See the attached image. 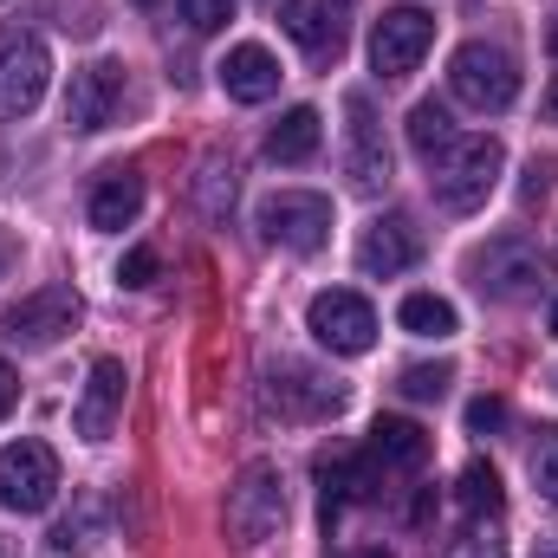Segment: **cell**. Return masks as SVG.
<instances>
[{
	"instance_id": "cell-7",
	"label": "cell",
	"mask_w": 558,
	"mask_h": 558,
	"mask_svg": "<svg viewBox=\"0 0 558 558\" xmlns=\"http://www.w3.org/2000/svg\"><path fill=\"white\" fill-rule=\"evenodd\" d=\"M260 234L286 254H318L331 241V202L312 189H279L260 202Z\"/></svg>"
},
{
	"instance_id": "cell-14",
	"label": "cell",
	"mask_w": 558,
	"mask_h": 558,
	"mask_svg": "<svg viewBox=\"0 0 558 558\" xmlns=\"http://www.w3.org/2000/svg\"><path fill=\"white\" fill-rule=\"evenodd\" d=\"M118 111H124V65L98 59V65L72 72V85H65V124H72V131L92 137V131L118 124Z\"/></svg>"
},
{
	"instance_id": "cell-2",
	"label": "cell",
	"mask_w": 558,
	"mask_h": 558,
	"mask_svg": "<svg viewBox=\"0 0 558 558\" xmlns=\"http://www.w3.org/2000/svg\"><path fill=\"white\" fill-rule=\"evenodd\" d=\"M448 92L468 105V111H507L520 98V65L507 46H487V39H468L454 59H448Z\"/></svg>"
},
{
	"instance_id": "cell-8",
	"label": "cell",
	"mask_w": 558,
	"mask_h": 558,
	"mask_svg": "<svg viewBox=\"0 0 558 558\" xmlns=\"http://www.w3.org/2000/svg\"><path fill=\"white\" fill-rule=\"evenodd\" d=\"M305 331H312L331 357H364V351L377 344V312H371V299H357V292L331 286V292H318V299H312Z\"/></svg>"
},
{
	"instance_id": "cell-35",
	"label": "cell",
	"mask_w": 558,
	"mask_h": 558,
	"mask_svg": "<svg viewBox=\"0 0 558 558\" xmlns=\"http://www.w3.org/2000/svg\"><path fill=\"white\" fill-rule=\"evenodd\" d=\"M344 558H390L384 546H364V553H344Z\"/></svg>"
},
{
	"instance_id": "cell-5",
	"label": "cell",
	"mask_w": 558,
	"mask_h": 558,
	"mask_svg": "<svg viewBox=\"0 0 558 558\" xmlns=\"http://www.w3.org/2000/svg\"><path fill=\"white\" fill-rule=\"evenodd\" d=\"M46 78H52L46 39L26 33V26H0V124L26 118L46 98Z\"/></svg>"
},
{
	"instance_id": "cell-19",
	"label": "cell",
	"mask_w": 558,
	"mask_h": 558,
	"mask_svg": "<svg viewBox=\"0 0 558 558\" xmlns=\"http://www.w3.org/2000/svg\"><path fill=\"white\" fill-rule=\"evenodd\" d=\"M85 215H92V228H98V234H124V228L143 215V175H137V169H111V175L92 189Z\"/></svg>"
},
{
	"instance_id": "cell-23",
	"label": "cell",
	"mask_w": 558,
	"mask_h": 558,
	"mask_svg": "<svg viewBox=\"0 0 558 558\" xmlns=\"http://www.w3.org/2000/svg\"><path fill=\"white\" fill-rule=\"evenodd\" d=\"M397 325L416 331V338H454V305L435 299V292H410V299L397 305Z\"/></svg>"
},
{
	"instance_id": "cell-10",
	"label": "cell",
	"mask_w": 558,
	"mask_h": 558,
	"mask_svg": "<svg viewBox=\"0 0 558 558\" xmlns=\"http://www.w3.org/2000/svg\"><path fill=\"white\" fill-rule=\"evenodd\" d=\"M344 118H351V131H344V175H351V189L357 195H384L390 189V143H384L371 92H351Z\"/></svg>"
},
{
	"instance_id": "cell-36",
	"label": "cell",
	"mask_w": 558,
	"mask_h": 558,
	"mask_svg": "<svg viewBox=\"0 0 558 558\" xmlns=\"http://www.w3.org/2000/svg\"><path fill=\"white\" fill-rule=\"evenodd\" d=\"M546 111H553V118H558V78H553V92H546Z\"/></svg>"
},
{
	"instance_id": "cell-13",
	"label": "cell",
	"mask_w": 558,
	"mask_h": 558,
	"mask_svg": "<svg viewBox=\"0 0 558 558\" xmlns=\"http://www.w3.org/2000/svg\"><path fill=\"white\" fill-rule=\"evenodd\" d=\"M72 325H78V292H72V286H39V292H26V299L7 312V338L26 344V351L59 344Z\"/></svg>"
},
{
	"instance_id": "cell-11",
	"label": "cell",
	"mask_w": 558,
	"mask_h": 558,
	"mask_svg": "<svg viewBox=\"0 0 558 558\" xmlns=\"http://www.w3.org/2000/svg\"><path fill=\"white\" fill-rule=\"evenodd\" d=\"M428 46H435V20H428L422 7H390V13L371 26V72H377V78H410Z\"/></svg>"
},
{
	"instance_id": "cell-27",
	"label": "cell",
	"mask_w": 558,
	"mask_h": 558,
	"mask_svg": "<svg viewBox=\"0 0 558 558\" xmlns=\"http://www.w3.org/2000/svg\"><path fill=\"white\" fill-rule=\"evenodd\" d=\"M533 487L558 507V422H546L539 441H533Z\"/></svg>"
},
{
	"instance_id": "cell-15",
	"label": "cell",
	"mask_w": 558,
	"mask_h": 558,
	"mask_svg": "<svg viewBox=\"0 0 558 558\" xmlns=\"http://www.w3.org/2000/svg\"><path fill=\"white\" fill-rule=\"evenodd\" d=\"M124 364L118 357H98L92 364V377H85V397H78V410H72V428L85 435V441H105L111 428H118V410H124Z\"/></svg>"
},
{
	"instance_id": "cell-29",
	"label": "cell",
	"mask_w": 558,
	"mask_h": 558,
	"mask_svg": "<svg viewBox=\"0 0 558 558\" xmlns=\"http://www.w3.org/2000/svg\"><path fill=\"white\" fill-rule=\"evenodd\" d=\"M182 20H189L195 33H215V26L234 20V0H182Z\"/></svg>"
},
{
	"instance_id": "cell-33",
	"label": "cell",
	"mask_w": 558,
	"mask_h": 558,
	"mask_svg": "<svg viewBox=\"0 0 558 558\" xmlns=\"http://www.w3.org/2000/svg\"><path fill=\"white\" fill-rule=\"evenodd\" d=\"M13 403H20V377H13V364L0 357V422L13 416Z\"/></svg>"
},
{
	"instance_id": "cell-26",
	"label": "cell",
	"mask_w": 558,
	"mask_h": 558,
	"mask_svg": "<svg viewBox=\"0 0 558 558\" xmlns=\"http://www.w3.org/2000/svg\"><path fill=\"white\" fill-rule=\"evenodd\" d=\"M448 384H454V371H448V364H410L397 390H403L410 403H435V397H448Z\"/></svg>"
},
{
	"instance_id": "cell-37",
	"label": "cell",
	"mask_w": 558,
	"mask_h": 558,
	"mask_svg": "<svg viewBox=\"0 0 558 558\" xmlns=\"http://www.w3.org/2000/svg\"><path fill=\"white\" fill-rule=\"evenodd\" d=\"M546 46H553V52H558V13H553V26H546Z\"/></svg>"
},
{
	"instance_id": "cell-24",
	"label": "cell",
	"mask_w": 558,
	"mask_h": 558,
	"mask_svg": "<svg viewBox=\"0 0 558 558\" xmlns=\"http://www.w3.org/2000/svg\"><path fill=\"white\" fill-rule=\"evenodd\" d=\"M454 137H461V131H454V118H448L435 98H422L416 111H410V149H416L422 162H435V156H441Z\"/></svg>"
},
{
	"instance_id": "cell-18",
	"label": "cell",
	"mask_w": 558,
	"mask_h": 558,
	"mask_svg": "<svg viewBox=\"0 0 558 558\" xmlns=\"http://www.w3.org/2000/svg\"><path fill=\"white\" fill-rule=\"evenodd\" d=\"M221 92L234 98V105H267L279 92V59L267 52V46H234L228 59H221Z\"/></svg>"
},
{
	"instance_id": "cell-39",
	"label": "cell",
	"mask_w": 558,
	"mask_h": 558,
	"mask_svg": "<svg viewBox=\"0 0 558 558\" xmlns=\"http://www.w3.org/2000/svg\"><path fill=\"white\" fill-rule=\"evenodd\" d=\"M0 274H7V241H0Z\"/></svg>"
},
{
	"instance_id": "cell-31",
	"label": "cell",
	"mask_w": 558,
	"mask_h": 558,
	"mask_svg": "<svg viewBox=\"0 0 558 558\" xmlns=\"http://www.w3.org/2000/svg\"><path fill=\"white\" fill-rule=\"evenodd\" d=\"M156 267H162V260H156V247H131V254H124V267H118V286H149Z\"/></svg>"
},
{
	"instance_id": "cell-25",
	"label": "cell",
	"mask_w": 558,
	"mask_h": 558,
	"mask_svg": "<svg viewBox=\"0 0 558 558\" xmlns=\"http://www.w3.org/2000/svg\"><path fill=\"white\" fill-rule=\"evenodd\" d=\"M461 507L468 513H500V474L487 461H468L461 468Z\"/></svg>"
},
{
	"instance_id": "cell-28",
	"label": "cell",
	"mask_w": 558,
	"mask_h": 558,
	"mask_svg": "<svg viewBox=\"0 0 558 558\" xmlns=\"http://www.w3.org/2000/svg\"><path fill=\"white\" fill-rule=\"evenodd\" d=\"M195 195H202V215H208V221H221V215H228V202H234V169L208 162V169H202V189H195Z\"/></svg>"
},
{
	"instance_id": "cell-6",
	"label": "cell",
	"mask_w": 558,
	"mask_h": 558,
	"mask_svg": "<svg viewBox=\"0 0 558 558\" xmlns=\"http://www.w3.org/2000/svg\"><path fill=\"white\" fill-rule=\"evenodd\" d=\"M52 500H59V454L46 441H7L0 448V507L46 513Z\"/></svg>"
},
{
	"instance_id": "cell-17",
	"label": "cell",
	"mask_w": 558,
	"mask_h": 558,
	"mask_svg": "<svg viewBox=\"0 0 558 558\" xmlns=\"http://www.w3.org/2000/svg\"><path fill=\"white\" fill-rule=\"evenodd\" d=\"M318 481H325V520H338L351 500H377V487H384V468H377V454L364 448V454L318 461Z\"/></svg>"
},
{
	"instance_id": "cell-1",
	"label": "cell",
	"mask_w": 558,
	"mask_h": 558,
	"mask_svg": "<svg viewBox=\"0 0 558 558\" xmlns=\"http://www.w3.org/2000/svg\"><path fill=\"white\" fill-rule=\"evenodd\" d=\"M428 169H435V175H428L435 208L474 215V208L494 195V182H500V169H507V149H500V137H454Z\"/></svg>"
},
{
	"instance_id": "cell-40",
	"label": "cell",
	"mask_w": 558,
	"mask_h": 558,
	"mask_svg": "<svg viewBox=\"0 0 558 558\" xmlns=\"http://www.w3.org/2000/svg\"><path fill=\"white\" fill-rule=\"evenodd\" d=\"M137 7H156V0H137Z\"/></svg>"
},
{
	"instance_id": "cell-32",
	"label": "cell",
	"mask_w": 558,
	"mask_h": 558,
	"mask_svg": "<svg viewBox=\"0 0 558 558\" xmlns=\"http://www.w3.org/2000/svg\"><path fill=\"white\" fill-rule=\"evenodd\" d=\"M500 422H507V403H500V397H474V403H468V428H474V435H494Z\"/></svg>"
},
{
	"instance_id": "cell-38",
	"label": "cell",
	"mask_w": 558,
	"mask_h": 558,
	"mask_svg": "<svg viewBox=\"0 0 558 558\" xmlns=\"http://www.w3.org/2000/svg\"><path fill=\"white\" fill-rule=\"evenodd\" d=\"M553 338H558V299H553Z\"/></svg>"
},
{
	"instance_id": "cell-30",
	"label": "cell",
	"mask_w": 558,
	"mask_h": 558,
	"mask_svg": "<svg viewBox=\"0 0 558 558\" xmlns=\"http://www.w3.org/2000/svg\"><path fill=\"white\" fill-rule=\"evenodd\" d=\"M553 175H558L553 156H533V162H526V182H520V202H526V208L546 202V195H553Z\"/></svg>"
},
{
	"instance_id": "cell-3",
	"label": "cell",
	"mask_w": 558,
	"mask_h": 558,
	"mask_svg": "<svg viewBox=\"0 0 558 558\" xmlns=\"http://www.w3.org/2000/svg\"><path fill=\"white\" fill-rule=\"evenodd\" d=\"M286 520V481L274 461H247L241 481L228 487V539L234 546H267Z\"/></svg>"
},
{
	"instance_id": "cell-20",
	"label": "cell",
	"mask_w": 558,
	"mask_h": 558,
	"mask_svg": "<svg viewBox=\"0 0 558 558\" xmlns=\"http://www.w3.org/2000/svg\"><path fill=\"white\" fill-rule=\"evenodd\" d=\"M371 454H377V468L390 474V468H422L428 461V435H422L410 416H377V428H371Z\"/></svg>"
},
{
	"instance_id": "cell-4",
	"label": "cell",
	"mask_w": 558,
	"mask_h": 558,
	"mask_svg": "<svg viewBox=\"0 0 558 558\" xmlns=\"http://www.w3.org/2000/svg\"><path fill=\"white\" fill-rule=\"evenodd\" d=\"M468 274H474V286H481L487 299L520 305V299H533V292H539L546 260H539V247H533L526 234H494V241L468 260Z\"/></svg>"
},
{
	"instance_id": "cell-9",
	"label": "cell",
	"mask_w": 558,
	"mask_h": 558,
	"mask_svg": "<svg viewBox=\"0 0 558 558\" xmlns=\"http://www.w3.org/2000/svg\"><path fill=\"white\" fill-rule=\"evenodd\" d=\"M267 403L292 422H331L344 410V384L312 371V364H299V357H279L267 371Z\"/></svg>"
},
{
	"instance_id": "cell-12",
	"label": "cell",
	"mask_w": 558,
	"mask_h": 558,
	"mask_svg": "<svg viewBox=\"0 0 558 558\" xmlns=\"http://www.w3.org/2000/svg\"><path fill=\"white\" fill-rule=\"evenodd\" d=\"M279 26H286V39L305 59L331 65L344 52V39H351V0H286L279 7Z\"/></svg>"
},
{
	"instance_id": "cell-16",
	"label": "cell",
	"mask_w": 558,
	"mask_h": 558,
	"mask_svg": "<svg viewBox=\"0 0 558 558\" xmlns=\"http://www.w3.org/2000/svg\"><path fill=\"white\" fill-rule=\"evenodd\" d=\"M416 254H422V241H416V228H410L403 215L371 221L364 241H357V267H364L371 279H397L403 267H416Z\"/></svg>"
},
{
	"instance_id": "cell-22",
	"label": "cell",
	"mask_w": 558,
	"mask_h": 558,
	"mask_svg": "<svg viewBox=\"0 0 558 558\" xmlns=\"http://www.w3.org/2000/svg\"><path fill=\"white\" fill-rule=\"evenodd\" d=\"M98 533H105V500H78V513H65L59 526H52V553L59 558H78V553H92L98 546Z\"/></svg>"
},
{
	"instance_id": "cell-21",
	"label": "cell",
	"mask_w": 558,
	"mask_h": 558,
	"mask_svg": "<svg viewBox=\"0 0 558 558\" xmlns=\"http://www.w3.org/2000/svg\"><path fill=\"white\" fill-rule=\"evenodd\" d=\"M318 137H325L318 111H312V105H292L274 131H267V156H274V162H305V156L318 149Z\"/></svg>"
},
{
	"instance_id": "cell-34",
	"label": "cell",
	"mask_w": 558,
	"mask_h": 558,
	"mask_svg": "<svg viewBox=\"0 0 558 558\" xmlns=\"http://www.w3.org/2000/svg\"><path fill=\"white\" fill-rule=\"evenodd\" d=\"M461 558H507V553H500L494 539H474V546H468V553H461Z\"/></svg>"
}]
</instances>
